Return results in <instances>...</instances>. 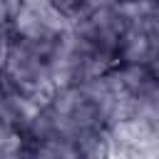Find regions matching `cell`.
I'll list each match as a JSON object with an SVG mask.
<instances>
[{
  "instance_id": "5",
  "label": "cell",
  "mask_w": 159,
  "mask_h": 159,
  "mask_svg": "<svg viewBox=\"0 0 159 159\" xmlns=\"http://www.w3.org/2000/svg\"><path fill=\"white\" fill-rule=\"evenodd\" d=\"M22 144H25V137L17 129L0 124V159H17L22 152Z\"/></svg>"
},
{
  "instance_id": "3",
  "label": "cell",
  "mask_w": 159,
  "mask_h": 159,
  "mask_svg": "<svg viewBox=\"0 0 159 159\" xmlns=\"http://www.w3.org/2000/svg\"><path fill=\"white\" fill-rule=\"evenodd\" d=\"M102 159H157V122L124 117L104 129Z\"/></svg>"
},
{
  "instance_id": "2",
  "label": "cell",
  "mask_w": 159,
  "mask_h": 159,
  "mask_svg": "<svg viewBox=\"0 0 159 159\" xmlns=\"http://www.w3.org/2000/svg\"><path fill=\"white\" fill-rule=\"evenodd\" d=\"M70 27V17H65L47 0H17L7 15V30L15 40L52 47Z\"/></svg>"
},
{
  "instance_id": "6",
  "label": "cell",
  "mask_w": 159,
  "mask_h": 159,
  "mask_svg": "<svg viewBox=\"0 0 159 159\" xmlns=\"http://www.w3.org/2000/svg\"><path fill=\"white\" fill-rule=\"evenodd\" d=\"M52 7H57L65 17H70V20H75L84 7H87V0H47Z\"/></svg>"
},
{
  "instance_id": "4",
  "label": "cell",
  "mask_w": 159,
  "mask_h": 159,
  "mask_svg": "<svg viewBox=\"0 0 159 159\" xmlns=\"http://www.w3.org/2000/svg\"><path fill=\"white\" fill-rule=\"evenodd\" d=\"M35 107H37V99L25 94L0 67V124L10 127V129H17L22 134L32 112H35Z\"/></svg>"
},
{
  "instance_id": "1",
  "label": "cell",
  "mask_w": 159,
  "mask_h": 159,
  "mask_svg": "<svg viewBox=\"0 0 159 159\" xmlns=\"http://www.w3.org/2000/svg\"><path fill=\"white\" fill-rule=\"evenodd\" d=\"M50 50L52 47H40V45H30L22 40L10 42L5 60H2V70L5 75L32 99L42 102L57 84H55V72H52V62H50Z\"/></svg>"
}]
</instances>
